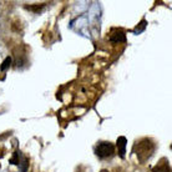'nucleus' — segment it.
<instances>
[{
	"label": "nucleus",
	"instance_id": "39448f33",
	"mask_svg": "<svg viewBox=\"0 0 172 172\" xmlns=\"http://www.w3.org/2000/svg\"><path fill=\"white\" fill-rule=\"evenodd\" d=\"M170 165H168V161L166 158H162L156 167L152 168V172H170Z\"/></svg>",
	"mask_w": 172,
	"mask_h": 172
},
{
	"label": "nucleus",
	"instance_id": "9d476101",
	"mask_svg": "<svg viewBox=\"0 0 172 172\" xmlns=\"http://www.w3.org/2000/svg\"><path fill=\"white\" fill-rule=\"evenodd\" d=\"M100 172H109V171H107V170H101Z\"/></svg>",
	"mask_w": 172,
	"mask_h": 172
},
{
	"label": "nucleus",
	"instance_id": "20e7f679",
	"mask_svg": "<svg viewBox=\"0 0 172 172\" xmlns=\"http://www.w3.org/2000/svg\"><path fill=\"white\" fill-rule=\"evenodd\" d=\"M126 145H127V140L125 136H120L116 141V146H117V151H118V155H120L121 158L125 157V153H126Z\"/></svg>",
	"mask_w": 172,
	"mask_h": 172
},
{
	"label": "nucleus",
	"instance_id": "f257e3e1",
	"mask_svg": "<svg viewBox=\"0 0 172 172\" xmlns=\"http://www.w3.org/2000/svg\"><path fill=\"white\" fill-rule=\"evenodd\" d=\"M134 151L136 152V156L139 158V161L143 163V162H146L151 157V155L153 153L155 143L150 139H143V140L139 141L134 146Z\"/></svg>",
	"mask_w": 172,
	"mask_h": 172
},
{
	"label": "nucleus",
	"instance_id": "7ed1b4c3",
	"mask_svg": "<svg viewBox=\"0 0 172 172\" xmlns=\"http://www.w3.org/2000/svg\"><path fill=\"white\" fill-rule=\"evenodd\" d=\"M110 41L112 43H125L126 34L120 29H112L110 33Z\"/></svg>",
	"mask_w": 172,
	"mask_h": 172
},
{
	"label": "nucleus",
	"instance_id": "6e6552de",
	"mask_svg": "<svg viewBox=\"0 0 172 172\" xmlns=\"http://www.w3.org/2000/svg\"><path fill=\"white\" fill-rule=\"evenodd\" d=\"M44 8V4H36V5H26L25 9H28V10H31V11H35V12H39L41 9Z\"/></svg>",
	"mask_w": 172,
	"mask_h": 172
},
{
	"label": "nucleus",
	"instance_id": "1a4fd4ad",
	"mask_svg": "<svg viewBox=\"0 0 172 172\" xmlns=\"http://www.w3.org/2000/svg\"><path fill=\"white\" fill-rule=\"evenodd\" d=\"M19 153L20 152H14V156H12L11 158H10V163H12V165H19L20 163V161H19Z\"/></svg>",
	"mask_w": 172,
	"mask_h": 172
},
{
	"label": "nucleus",
	"instance_id": "0eeeda50",
	"mask_svg": "<svg viewBox=\"0 0 172 172\" xmlns=\"http://www.w3.org/2000/svg\"><path fill=\"white\" fill-rule=\"evenodd\" d=\"M10 65H11V58L8 56V58H5V60L3 61V64L0 65V70H2V71H6L10 68Z\"/></svg>",
	"mask_w": 172,
	"mask_h": 172
},
{
	"label": "nucleus",
	"instance_id": "423d86ee",
	"mask_svg": "<svg viewBox=\"0 0 172 172\" xmlns=\"http://www.w3.org/2000/svg\"><path fill=\"white\" fill-rule=\"evenodd\" d=\"M146 26H147V21L145 20V19H142V20L140 21V24H137V26L134 29V33H135V34H140V33H142L145 29H146Z\"/></svg>",
	"mask_w": 172,
	"mask_h": 172
},
{
	"label": "nucleus",
	"instance_id": "f03ea898",
	"mask_svg": "<svg viewBox=\"0 0 172 172\" xmlns=\"http://www.w3.org/2000/svg\"><path fill=\"white\" fill-rule=\"evenodd\" d=\"M95 153L100 157V158H106L110 157L115 153V146L111 142H100L96 149H95Z\"/></svg>",
	"mask_w": 172,
	"mask_h": 172
}]
</instances>
